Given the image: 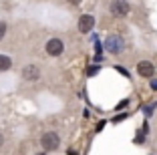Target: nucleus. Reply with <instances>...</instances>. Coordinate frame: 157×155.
I'll list each match as a JSON object with an SVG mask.
<instances>
[{
	"label": "nucleus",
	"mask_w": 157,
	"mask_h": 155,
	"mask_svg": "<svg viewBox=\"0 0 157 155\" xmlns=\"http://www.w3.org/2000/svg\"><path fill=\"white\" fill-rule=\"evenodd\" d=\"M10 67H12V60H10V56L0 55V73H4V71H8Z\"/></svg>",
	"instance_id": "nucleus-8"
},
{
	"label": "nucleus",
	"mask_w": 157,
	"mask_h": 155,
	"mask_svg": "<svg viewBox=\"0 0 157 155\" xmlns=\"http://www.w3.org/2000/svg\"><path fill=\"white\" fill-rule=\"evenodd\" d=\"M71 4H81V0H71Z\"/></svg>",
	"instance_id": "nucleus-11"
},
{
	"label": "nucleus",
	"mask_w": 157,
	"mask_h": 155,
	"mask_svg": "<svg viewBox=\"0 0 157 155\" xmlns=\"http://www.w3.org/2000/svg\"><path fill=\"white\" fill-rule=\"evenodd\" d=\"M109 10H111L113 16H119V18H123V16H127V14H129L131 6H129V2H127V0H111Z\"/></svg>",
	"instance_id": "nucleus-3"
},
{
	"label": "nucleus",
	"mask_w": 157,
	"mask_h": 155,
	"mask_svg": "<svg viewBox=\"0 0 157 155\" xmlns=\"http://www.w3.org/2000/svg\"><path fill=\"white\" fill-rule=\"evenodd\" d=\"M151 89H153V91H157V79H155V81H151Z\"/></svg>",
	"instance_id": "nucleus-10"
},
{
	"label": "nucleus",
	"mask_w": 157,
	"mask_h": 155,
	"mask_svg": "<svg viewBox=\"0 0 157 155\" xmlns=\"http://www.w3.org/2000/svg\"><path fill=\"white\" fill-rule=\"evenodd\" d=\"M6 37V22H0V41Z\"/></svg>",
	"instance_id": "nucleus-9"
},
{
	"label": "nucleus",
	"mask_w": 157,
	"mask_h": 155,
	"mask_svg": "<svg viewBox=\"0 0 157 155\" xmlns=\"http://www.w3.org/2000/svg\"><path fill=\"white\" fill-rule=\"evenodd\" d=\"M38 77H40V68H38L36 64H26V67L22 68V79L24 81H38Z\"/></svg>",
	"instance_id": "nucleus-6"
},
{
	"label": "nucleus",
	"mask_w": 157,
	"mask_h": 155,
	"mask_svg": "<svg viewBox=\"0 0 157 155\" xmlns=\"http://www.w3.org/2000/svg\"><path fill=\"white\" fill-rule=\"evenodd\" d=\"M63 50H65V45H63V41H60V38H51V41L46 42V52H48L51 56L63 55Z\"/></svg>",
	"instance_id": "nucleus-4"
},
{
	"label": "nucleus",
	"mask_w": 157,
	"mask_h": 155,
	"mask_svg": "<svg viewBox=\"0 0 157 155\" xmlns=\"http://www.w3.org/2000/svg\"><path fill=\"white\" fill-rule=\"evenodd\" d=\"M40 145H42V149L44 151H56L59 149V145H60V139H59V135L56 133H52V131H48V133H44V135L40 137Z\"/></svg>",
	"instance_id": "nucleus-1"
},
{
	"label": "nucleus",
	"mask_w": 157,
	"mask_h": 155,
	"mask_svg": "<svg viewBox=\"0 0 157 155\" xmlns=\"http://www.w3.org/2000/svg\"><path fill=\"white\" fill-rule=\"evenodd\" d=\"M137 73H139V77H143V79H151L153 73H155V64L151 60H141L137 64Z\"/></svg>",
	"instance_id": "nucleus-5"
},
{
	"label": "nucleus",
	"mask_w": 157,
	"mask_h": 155,
	"mask_svg": "<svg viewBox=\"0 0 157 155\" xmlns=\"http://www.w3.org/2000/svg\"><path fill=\"white\" fill-rule=\"evenodd\" d=\"M105 48L109 50V52H113V55H119L125 48V41L119 34H111V37H107V41H105Z\"/></svg>",
	"instance_id": "nucleus-2"
},
{
	"label": "nucleus",
	"mask_w": 157,
	"mask_h": 155,
	"mask_svg": "<svg viewBox=\"0 0 157 155\" xmlns=\"http://www.w3.org/2000/svg\"><path fill=\"white\" fill-rule=\"evenodd\" d=\"M2 141H4V139H2V135H0V145H2Z\"/></svg>",
	"instance_id": "nucleus-12"
},
{
	"label": "nucleus",
	"mask_w": 157,
	"mask_h": 155,
	"mask_svg": "<svg viewBox=\"0 0 157 155\" xmlns=\"http://www.w3.org/2000/svg\"><path fill=\"white\" fill-rule=\"evenodd\" d=\"M93 26H95V16L83 14V16L78 18V32H91Z\"/></svg>",
	"instance_id": "nucleus-7"
}]
</instances>
